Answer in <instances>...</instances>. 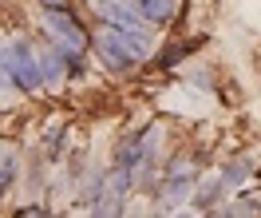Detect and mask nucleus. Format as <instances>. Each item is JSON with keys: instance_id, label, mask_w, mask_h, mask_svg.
Returning a JSON list of instances; mask_svg holds the SVG:
<instances>
[{"instance_id": "f257e3e1", "label": "nucleus", "mask_w": 261, "mask_h": 218, "mask_svg": "<svg viewBox=\"0 0 261 218\" xmlns=\"http://www.w3.org/2000/svg\"><path fill=\"white\" fill-rule=\"evenodd\" d=\"M51 4H60V0H51Z\"/></svg>"}]
</instances>
